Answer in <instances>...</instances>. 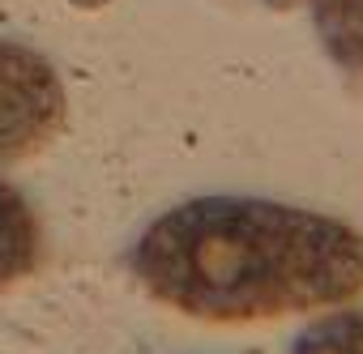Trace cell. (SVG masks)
<instances>
[{
    "label": "cell",
    "instance_id": "1",
    "mask_svg": "<svg viewBox=\"0 0 363 354\" xmlns=\"http://www.w3.org/2000/svg\"><path fill=\"white\" fill-rule=\"evenodd\" d=\"M133 273L162 307L206 324H261L363 295V235L261 197H197L154 218Z\"/></svg>",
    "mask_w": 363,
    "mask_h": 354
},
{
    "label": "cell",
    "instance_id": "2",
    "mask_svg": "<svg viewBox=\"0 0 363 354\" xmlns=\"http://www.w3.org/2000/svg\"><path fill=\"white\" fill-rule=\"evenodd\" d=\"M65 120L69 98L56 69L22 43H0V166L48 149Z\"/></svg>",
    "mask_w": 363,
    "mask_h": 354
},
{
    "label": "cell",
    "instance_id": "3",
    "mask_svg": "<svg viewBox=\"0 0 363 354\" xmlns=\"http://www.w3.org/2000/svg\"><path fill=\"white\" fill-rule=\"evenodd\" d=\"M43 265V231L18 188L0 180V286H13Z\"/></svg>",
    "mask_w": 363,
    "mask_h": 354
},
{
    "label": "cell",
    "instance_id": "4",
    "mask_svg": "<svg viewBox=\"0 0 363 354\" xmlns=\"http://www.w3.org/2000/svg\"><path fill=\"white\" fill-rule=\"evenodd\" d=\"M312 22L329 60L363 77V0H312Z\"/></svg>",
    "mask_w": 363,
    "mask_h": 354
},
{
    "label": "cell",
    "instance_id": "5",
    "mask_svg": "<svg viewBox=\"0 0 363 354\" xmlns=\"http://www.w3.org/2000/svg\"><path fill=\"white\" fill-rule=\"evenodd\" d=\"M291 354H363V312H333L295 337Z\"/></svg>",
    "mask_w": 363,
    "mask_h": 354
}]
</instances>
